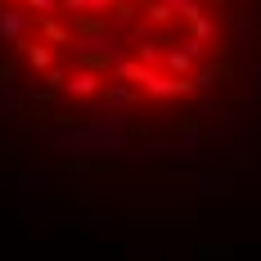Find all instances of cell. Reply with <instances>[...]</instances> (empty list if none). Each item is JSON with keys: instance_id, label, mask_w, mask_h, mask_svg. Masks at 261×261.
Returning a JSON list of instances; mask_svg holds the SVG:
<instances>
[{"instance_id": "1", "label": "cell", "mask_w": 261, "mask_h": 261, "mask_svg": "<svg viewBox=\"0 0 261 261\" xmlns=\"http://www.w3.org/2000/svg\"><path fill=\"white\" fill-rule=\"evenodd\" d=\"M225 0H0V86L81 117H153L216 81Z\"/></svg>"}]
</instances>
